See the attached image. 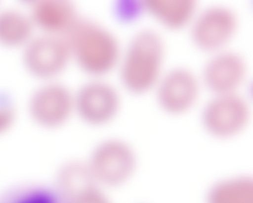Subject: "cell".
Segmentation results:
<instances>
[{
    "label": "cell",
    "instance_id": "1",
    "mask_svg": "<svg viewBox=\"0 0 253 203\" xmlns=\"http://www.w3.org/2000/svg\"><path fill=\"white\" fill-rule=\"evenodd\" d=\"M167 42L160 30L143 26L123 44L116 71L121 89L133 95L152 92L164 73Z\"/></svg>",
    "mask_w": 253,
    "mask_h": 203
},
{
    "label": "cell",
    "instance_id": "2",
    "mask_svg": "<svg viewBox=\"0 0 253 203\" xmlns=\"http://www.w3.org/2000/svg\"><path fill=\"white\" fill-rule=\"evenodd\" d=\"M65 38L71 60L89 77H106L117 69L124 43L109 26L81 16Z\"/></svg>",
    "mask_w": 253,
    "mask_h": 203
},
{
    "label": "cell",
    "instance_id": "3",
    "mask_svg": "<svg viewBox=\"0 0 253 203\" xmlns=\"http://www.w3.org/2000/svg\"><path fill=\"white\" fill-rule=\"evenodd\" d=\"M85 161L96 183L109 191L130 183L139 167L136 149L120 137H108L99 141Z\"/></svg>",
    "mask_w": 253,
    "mask_h": 203
},
{
    "label": "cell",
    "instance_id": "4",
    "mask_svg": "<svg viewBox=\"0 0 253 203\" xmlns=\"http://www.w3.org/2000/svg\"><path fill=\"white\" fill-rule=\"evenodd\" d=\"M253 108L242 92L210 94L200 110L202 127L218 140H229L243 134L250 125Z\"/></svg>",
    "mask_w": 253,
    "mask_h": 203
},
{
    "label": "cell",
    "instance_id": "5",
    "mask_svg": "<svg viewBox=\"0 0 253 203\" xmlns=\"http://www.w3.org/2000/svg\"><path fill=\"white\" fill-rule=\"evenodd\" d=\"M240 26L239 14L233 6L213 3L200 6L188 30L192 44L210 54L231 47Z\"/></svg>",
    "mask_w": 253,
    "mask_h": 203
},
{
    "label": "cell",
    "instance_id": "6",
    "mask_svg": "<svg viewBox=\"0 0 253 203\" xmlns=\"http://www.w3.org/2000/svg\"><path fill=\"white\" fill-rule=\"evenodd\" d=\"M26 110L38 127L61 129L75 116L74 89L60 79L41 81L28 96Z\"/></svg>",
    "mask_w": 253,
    "mask_h": 203
},
{
    "label": "cell",
    "instance_id": "7",
    "mask_svg": "<svg viewBox=\"0 0 253 203\" xmlns=\"http://www.w3.org/2000/svg\"><path fill=\"white\" fill-rule=\"evenodd\" d=\"M121 90L106 77L88 78L74 89L75 115L92 127L109 125L122 109Z\"/></svg>",
    "mask_w": 253,
    "mask_h": 203
},
{
    "label": "cell",
    "instance_id": "8",
    "mask_svg": "<svg viewBox=\"0 0 253 203\" xmlns=\"http://www.w3.org/2000/svg\"><path fill=\"white\" fill-rule=\"evenodd\" d=\"M204 91L199 72L179 64L167 67L152 92L162 111L179 116L187 114L197 106Z\"/></svg>",
    "mask_w": 253,
    "mask_h": 203
},
{
    "label": "cell",
    "instance_id": "9",
    "mask_svg": "<svg viewBox=\"0 0 253 203\" xmlns=\"http://www.w3.org/2000/svg\"><path fill=\"white\" fill-rule=\"evenodd\" d=\"M21 60L26 72L40 82L59 79L72 63L65 36L41 32L21 49Z\"/></svg>",
    "mask_w": 253,
    "mask_h": 203
},
{
    "label": "cell",
    "instance_id": "10",
    "mask_svg": "<svg viewBox=\"0 0 253 203\" xmlns=\"http://www.w3.org/2000/svg\"><path fill=\"white\" fill-rule=\"evenodd\" d=\"M250 66L243 52L233 47L208 54L200 74L204 90L210 94L242 92Z\"/></svg>",
    "mask_w": 253,
    "mask_h": 203
},
{
    "label": "cell",
    "instance_id": "11",
    "mask_svg": "<svg viewBox=\"0 0 253 203\" xmlns=\"http://www.w3.org/2000/svg\"><path fill=\"white\" fill-rule=\"evenodd\" d=\"M27 10L37 32L61 36L82 16L72 0H34Z\"/></svg>",
    "mask_w": 253,
    "mask_h": 203
},
{
    "label": "cell",
    "instance_id": "12",
    "mask_svg": "<svg viewBox=\"0 0 253 203\" xmlns=\"http://www.w3.org/2000/svg\"><path fill=\"white\" fill-rule=\"evenodd\" d=\"M144 11L167 30H188L200 8L197 0H142Z\"/></svg>",
    "mask_w": 253,
    "mask_h": 203
},
{
    "label": "cell",
    "instance_id": "13",
    "mask_svg": "<svg viewBox=\"0 0 253 203\" xmlns=\"http://www.w3.org/2000/svg\"><path fill=\"white\" fill-rule=\"evenodd\" d=\"M36 32L27 10L16 6L0 7V46L21 50Z\"/></svg>",
    "mask_w": 253,
    "mask_h": 203
},
{
    "label": "cell",
    "instance_id": "14",
    "mask_svg": "<svg viewBox=\"0 0 253 203\" xmlns=\"http://www.w3.org/2000/svg\"><path fill=\"white\" fill-rule=\"evenodd\" d=\"M204 203H253V177L236 174L221 178L208 187Z\"/></svg>",
    "mask_w": 253,
    "mask_h": 203
},
{
    "label": "cell",
    "instance_id": "15",
    "mask_svg": "<svg viewBox=\"0 0 253 203\" xmlns=\"http://www.w3.org/2000/svg\"><path fill=\"white\" fill-rule=\"evenodd\" d=\"M93 183H97L85 159H69L60 163L55 171L53 186L64 199Z\"/></svg>",
    "mask_w": 253,
    "mask_h": 203
},
{
    "label": "cell",
    "instance_id": "16",
    "mask_svg": "<svg viewBox=\"0 0 253 203\" xmlns=\"http://www.w3.org/2000/svg\"><path fill=\"white\" fill-rule=\"evenodd\" d=\"M0 203H65L54 186L28 183L9 187L0 194Z\"/></svg>",
    "mask_w": 253,
    "mask_h": 203
},
{
    "label": "cell",
    "instance_id": "17",
    "mask_svg": "<svg viewBox=\"0 0 253 203\" xmlns=\"http://www.w3.org/2000/svg\"><path fill=\"white\" fill-rule=\"evenodd\" d=\"M18 117V106L14 98L6 91L0 90V137L14 128Z\"/></svg>",
    "mask_w": 253,
    "mask_h": 203
},
{
    "label": "cell",
    "instance_id": "18",
    "mask_svg": "<svg viewBox=\"0 0 253 203\" xmlns=\"http://www.w3.org/2000/svg\"><path fill=\"white\" fill-rule=\"evenodd\" d=\"M65 203H114L109 191L93 183L63 199Z\"/></svg>",
    "mask_w": 253,
    "mask_h": 203
}]
</instances>
